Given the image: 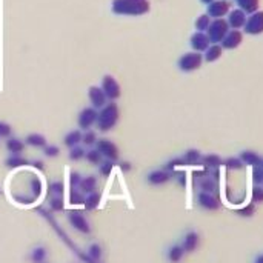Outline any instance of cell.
Here are the masks:
<instances>
[{"label":"cell","instance_id":"1","mask_svg":"<svg viewBox=\"0 0 263 263\" xmlns=\"http://www.w3.org/2000/svg\"><path fill=\"white\" fill-rule=\"evenodd\" d=\"M150 11L148 0H114L112 13L119 16H143Z\"/></svg>","mask_w":263,"mask_h":263},{"label":"cell","instance_id":"2","mask_svg":"<svg viewBox=\"0 0 263 263\" xmlns=\"http://www.w3.org/2000/svg\"><path fill=\"white\" fill-rule=\"evenodd\" d=\"M119 117H120L119 106L114 102H109L99 111L96 126L100 133H108L115 128L117 122H119Z\"/></svg>","mask_w":263,"mask_h":263},{"label":"cell","instance_id":"3","mask_svg":"<svg viewBox=\"0 0 263 263\" xmlns=\"http://www.w3.org/2000/svg\"><path fill=\"white\" fill-rule=\"evenodd\" d=\"M229 31V25L225 19H214L211 20V25L208 28V37L211 40V43H222V40L225 39V36Z\"/></svg>","mask_w":263,"mask_h":263},{"label":"cell","instance_id":"4","mask_svg":"<svg viewBox=\"0 0 263 263\" xmlns=\"http://www.w3.org/2000/svg\"><path fill=\"white\" fill-rule=\"evenodd\" d=\"M202 63H203V55H202V52H195V51L186 52L179 58V68L185 73L199 70L202 67Z\"/></svg>","mask_w":263,"mask_h":263},{"label":"cell","instance_id":"5","mask_svg":"<svg viewBox=\"0 0 263 263\" xmlns=\"http://www.w3.org/2000/svg\"><path fill=\"white\" fill-rule=\"evenodd\" d=\"M96 150L102 154L105 160H111V162L119 160V148H117V145L109 139H99L96 143Z\"/></svg>","mask_w":263,"mask_h":263},{"label":"cell","instance_id":"6","mask_svg":"<svg viewBox=\"0 0 263 263\" xmlns=\"http://www.w3.org/2000/svg\"><path fill=\"white\" fill-rule=\"evenodd\" d=\"M97 114H99V109L90 106V108H83L77 117V123H79V128L82 131H88L91 129L96 122H97Z\"/></svg>","mask_w":263,"mask_h":263},{"label":"cell","instance_id":"7","mask_svg":"<svg viewBox=\"0 0 263 263\" xmlns=\"http://www.w3.org/2000/svg\"><path fill=\"white\" fill-rule=\"evenodd\" d=\"M100 88H102V91L105 93V96H106V99L109 102L117 100L120 97V94H122L119 82H117L112 76H105L103 80H102V86Z\"/></svg>","mask_w":263,"mask_h":263},{"label":"cell","instance_id":"8","mask_svg":"<svg viewBox=\"0 0 263 263\" xmlns=\"http://www.w3.org/2000/svg\"><path fill=\"white\" fill-rule=\"evenodd\" d=\"M68 222L76 231H79L82 234H90L91 232L90 222L86 220V217L80 211H70L68 213Z\"/></svg>","mask_w":263,"mask_h":263},{"label":"cell","instance_id":"9","mask_svg":"<svg viewBox=\"0 0 263 263\" xmlns=\"http://www.w3.org/2000/svg\"><path fill=\"white\" fill-rule=\"evenodd\" d=\"M245 31L248 34H252V36H257V34H261L263 33V11H255L252 13L248 19H246V23H245Z\"/></svg>","mask_w":263,"mask_h":263},{"label":"cell","instance_id":"10","mask_svg":"<svg viewBox=\"0 0 263 263\" xmlns=\"http://www.w3.org/2000/svg\"><path fill=\"white\" fill-rule=\"evenodd\" d=\"M197 205L205 211H217L220 208V200L210 192H199L197 194Z\"/></svg>","mask_w":263,"mask_h":263},{"label":"cell","instance_id":"11","mask_svg":"<svg viewBox=\"0 0 263 263\" xmlns=\"http://www.w3.org/2000/svg\"><path fill=\"white\" fill-rule=\"evenodd\" d=\"M172 179V174L166 169H154L151 172H148L146 175V182H148L151 186H162L165 183H168Z\"/></svg>","mask_w":263,"mask_h":263},{"label":"cell","instance_id":"12","mask_svg":"<svg viewBox=\"0 0 263 263\" xmlns=\"http://www.w3.org/2000/svg\"><path fill=\"white\" fill-rule=\"evenodd\" d=\"M231 11V5L228 0H214L208 5V16L211 19H223Z\"/></svg>","mask_w":263,"mask_h":263},{"label":"cell","instance_id":"13","mask_svg":"<svg viewBox=\"0 0 263 263\" xmlns=\"http://www.w3.org/2000/svg\"><path fill=\"white\" fill-rule=\"evenodd\" d=\"M88 97H90L91 106L96 109H102L108 103V99L100 86H91L90 91H88Z\"/></svg>","mask_w":263,"mask_h":263},{"label":"cell","instance_id":"14","mask_svg":"<svg viewBox=\"0 0 263 263\" xmlns=\"http://www.w3.org/2000/svg\"><path fill=\"white\" fill-rule=\"evenodd\" d=\"M180 245H182V248L185 249V252H194V251L199 248V245H200V236H199V232H197L195 229L186 231Z\"/></svg>","mask_w":263,"mask_h":263},{"label":"cell","instance_id":"15","mask_svg":"<svg viewBox=\"0 0 263 263\" xmlns=\"http://www.w3.org/2000/svg\"><path fill=\"white\" fill-rule=\"evenodd\" d=\"M242 40H243V34L240 29H229L220 45L225 49H234L242 43Z\"/></svg>","mask_w":263,"mask_h":263},{"label":"cell","instance_id":"16","mask_svg":"<svg viewBox=\"0 0 263 263\" xmlns=\"http://www.w3.org/2000/svg\"><path fill=\"white\" fill-rule=\"evenodd\" d=\"M246 13L245 11H242L240 8H237V10H232V11H229V14H228V25H229V28L231 29H242L243 26H245V23H246Z\"/></svg>","mask_w":263,"mask_h":263},{"label":"cell","instance_id":"17","mask_svg":"<svg viewBox=\"0 0 263 263\" xmlns=\"http://www.w3.org/2000/svg\"><path fill=\"white\" fill-rule=\"evenodd\" d=\"M211 45V40L207 33H195L191 37V46L195 52H205Z\"/></svg>","mask_w":263,"mask_h":263},{"label":"cell","instance_id":"18","mask_svg":"<svg viewBox=\"0 0 263 263\" xmlns=\"http://www.w3.org/2000/svg\"><path fill=\"white\" fill-rule=\"evenodd\" d=\"M239 159L242 160L243 166H249V168L260 166V163H261V157L255 151H251V150H243L239 154Z\"/></svg>","mask_w":263,"mask_h":263},{"label":"cell","instance_id":"19","mask_svg":"<svg viewBox=\"0 0 263 263\" xmlns=\"http://www.w3.org/2000/svg\"><path fill=\"white\" fill-rule=\"evenodd\" d=\"M97 177L96 175H86V177H82V182L79 185V191L82 194H91L94 191H97Z\"/></svg>","mask_w":263,"mask_h":263},{"label":"cell","instance_id":"20","mask_svg":"<svg viewBox=\"0 0 263 263\" xmlns=\"http://www.w3.org/2000/svg\"><path fill=\"white\" fill-rule=\"evenodd\" d=\"M200 165L207 169H220V166H223V159L217 154H207V156H202Z\"/></svg>","mask_w":263,"mask_h":263},{"label":"cell","instance_id":"21","mask_svg":"<svg viewBox=\"0 0 263 263\" xmlns=\"http://www.w3.org/2000/svg\"><path fill=\"white\" fill-rule=\"evenodd\" d=\"M7 150L11 156H22V153L25 151V142L11 136L7 140Z\"/></svg>","mask_w":263,"mask_h":263},{"label":"cell","instance_id":"22","mask_svg":"<svg viewBox=\"0 0 263 263\" xmlns=\"http://www.w3.org/2000/svg\"><path fill=\"white\" fill-rule=\"evenodd\" d=\"M183 255H185V249H183L182 245H179V243L171 245V246L166 249V258H168V261H171V263H179V261H182Z\"/></svg>","mask_w":263,"mask_h":263},{"label":"cell","instance_id":"23","mask_svg":"<svg viewBox=\"0 0 263 263\" xmlns=\"http://www.w3.org/2000/svg\"><path fill=\"white\" fill-rule=\"evenodd\" d=\"M100 202H102V194L97 192V191H94V192H91V194L85 195L83 205H85V208H86L88 211H94V210L99 208Z\"/></svg>","mask_w":263,"mask_h":263},{"label":"cell","instance_id":"24","mask_svg":"<svg viewBox=\"0 0 263 263\" xmlns=\"http://www.w3.org/2000/svg\"><path fill=\"white\" fill-rule=\"evenodd\" d=\"M25 145L33 146V148H45V146H46L48 143H46L45 136L37 134V133H33V134H28V136H26V139H25Z\"/></svg>","mask_w":263,"mask_h":263},{"label":"cell","instance_id":"25","mask_svg":"<svg viewBox=\"0 0 263 263\" xmlns=\"http://www.w3.org/2000/svg\"><path fill=\"white\" fill-rule=\"evenodd\" d=\"M222 52H223V48H222L220 43H211L210 48L205 51V60L207 62H216L217 58H220Z\"/></svg>","mask_w":263,"mask_h":263},{"label":"cell","instance_id":"26","mask_svg":"<svg viewBox=\"0 0 263 263\" xmlns=\"http://www.w3.org/2000/svg\"><path fill=\"white\" fill-rule=\"evenodd\" d=\"M79 143H82V131L80 129H73L70 131L65 139H63V145L68 146V148H74V146H79Z\"/></svg>","mask_w":263,"mask_h":263},{"label":"cell","instance_id":"27","mask_svg":"<svg viewBox=\"0 0 263 263\" xmlns=\"http://www.w3.org/2000/svg\"><path fill=\"white\" fill-rule=\"evenodd\" d=\"M46 257H48V251L42 245L34 246L31 249V254H29V260H31L33 263H45L46 261Z\"/></svg>","mask_w":263,"mask_h":263},{"label":"cell","instance_id":"28","mask_svg":"<svg viewBox=\"0 0 263 263\" xmlns=\"http://www.w3.org/2000/svg\"><path fill=\"white\" fill-rule=\"evenodd\" d=\"M182 159H183V162H185L186 166H195V165L200 163L202 154H200L199 150H194V148H192V150H188V151L182 156Z\"/></svg>","mask_w":263,"mask_h":263},{"label":"cell","instance_id":"29","mask_svg":"<svg viewBox=\"0 0 263 263\" xmlns=\"http://www.w3.org/2000/svg\"><path fill=\"white\" fill-rule=\"evenodd\" d=\"M5 165L7 168L10 169H19L22 166H29V160L25 159L23 156H10L7 160H5Z\"/></svg>","mask_w":263,"mask_h":263},{"label":"cell","instance_id":"30","mask_svg":"<svg viewBox=\"0 0 263 263\" xmlns=\"http://www.w3.org/2000/svg\"><path fill=\"white\" fill-rule=\"evenodd\" d=\"M236 4L239 5V8L245 13H255L258 11V5H260V0H236Z\"/></svg>","mask_w":263,"mask_h":263},{"label":"cell","instance_id":"31","mask_svg":"<svg viewBox=\"0 0 263 263\" xmlns=\"http://www.w3.org/2000/svg\"><path fill=\"white\" fill-rule=\"evenodd\" d=\"M48 192L52 197H63L65 194V183L62 180H54L48 185Z\"/></svg>","mask_w":263,"mask_h":263},{"label":"cell","instance_id":"32","mask_svg":"<svg viewBox=\"0 0 263 263\" xmlns=\"http://www.w3.org/2000/svg\"><path fill=\"white\" fill-rule=\"evenodd\" d=\"M86 255L90 257L93 261L100 263V258H102V255H103L102 246H100L99 243H93V245H90V248H88V251H86Z\"/></svg>","mask_w":263,"mask_h":263},{"label":"cell","instance_id":"33","mask_svg":"<svg viewBox=\"0 0 263 263\" xmlns=\"http://www.w3.org/2000/svg\"><path fill=\"white\" fill-rule=\"evenodd\" d=\"M85 159H86V162L88 163H91V165H100L105 159L102 157V154L96 150V148H93V150H88L86 151V154H85Z\"/></svg>","mask_w":263,"mask_h":263},{"label":"cell","instance_id":"34","mask_svg":"<svg viewBox=\"0 0 263 263\" xmlns=\"http://www.w3.org/2000/svg\"><path fill=\"white\" fill-rule=\"evenodd\" d=\"M210 25H211V17L208 14H203L195 20V28H197L199 33H207Z\"/></svg>","mask_w":263,"mask_h":263},{"label":"cell","instance_id":"35","mask_svg":"<svg viewBox=\"0 0 263 263\" xmlns=\"http://www.w3.org/2000/svg\"><path fill=\"white\" fill-rule=\"evenodd\" d=\"M223 166L228 169V171H239L243 168V163L239 157H228L223 160Z\"/></svg>","mask_w":263,"mask_h":263},{"label":"cell","instance_id":"36","mask_svg":"<svg viewBox=\"0 0 263 263\" xmlns=\"http://www.w3.org/2000/svg\"><path fill=\"white\" fill-rule=\"evenodd\" d=\"M49 210L52 213H62L65 210V202L63 197H51L49 199Z\"/></svg>","mask_w":263,"mask_h":263},{"label":"cell","instance_id":"37","mask_svg":"<svg viewBox=\"0 0 263 263\" xmlns=\"http://www.w3.org/2000/svg\"><path fill=\"white\" fill-rule=\"evenodd\" d=\"M97 140H99L97 134L93 129H88V131L82 133V143L86 145V146H94L97 143Z\"/></svg>","mask_w":263,"mask_h":263},{"label":"cell","instance_id":"38","mask_svg":"<svg viewBox=\"0 0 263 263\" xmlns=\"http://www.w3.org/2000/svg\"><path fill=\"white\" fill-rule=\"evenodd\" d=\"M85 154H86L85 148H82V146H74V148H71L68 153V159L71 162H79V160L85 159Z\"/></svg>","mask_w":263,"mask_h":263},{"label":"cell","instance_id":"39","mask_svg":"<svg viewBox=\"0 0 263 263\" xmlns=\"http://www.w3.org/2000/svg\"><path fill=\"white\" fill-rule=\"evenodd\" d=\"M114 166H115L114 162H111V160H103V162L99 165V174L102 175V177L108 179L109 175H111V172H112V169H114Z\"/></svg>","mask_w":263,"mask_h":263},{"label":"cell","instance_id":"40","mask_svg":"<svg viewBox=\"0 0 263 263\" xmlns=\"http://www.w3.org/2000/svg\"><path fill=\"white\" fill-rule=\"evenodd\" d=\"M172 174V177L175 179V182H177L182 188H186V183H188V177H186V171H183V169H175L174 172H171Z\"/></svg>","mask_w":263,"mask_h":263},{"label":"cell","instance_id":"41","mask_svg":"<svg viewBox=\"0 0 263 263\" xmlns=\"http://www.w3.org/2000/svg\"><path fill=\"white\" fill-rule=\"evenodd\" d=\"M180 166H186L185 162H183V159H182V157H174V159H171V160L165 165L163 169H166V171H169V172H174L175 169H180Z\"/></svg>","mask_w":263,"mask_h":263},{"label":"cell","instance_id":"42","mask_svg":"<svg viewBox=\"0 0 263 263\" xmlns=\"http://www.w3.org/2000/svg\"><path fill=\"white\" fill-rule=\"evenodd\" d=\"M263 202V186L261 185H254L251 191V203H261Z\"/></svg>","mask_w":263,"mask_h":263},{"label":"cell","instance_id":"43","mask_svg":"<svg viewBox=\"0 0 263 263\" xmlns=\"http://www.w3.org/2000/svg\"><path fill=\"white\" fill-rule=\"evenodd\" d=\"M85 202V194L79 189H70V203L71 205H82Z\"/></svg>","mask_w":263,"mask_h":263},{"label":"cell","instance_id":"44","mask_svg":"<svg viewBox=\"0 0 263 263\" xmlns=\"http://www.w3.org/2000/svg\"><path fill=\"white\" fill-rule=\"evenodd\" d=\"M60 154V148H58L57 145H46L43 148V156L45 157H49V159H54Z\"/></svg>","mask_w":263,"mask_h":263},{"label":"cell","instance_id":"45","mask_svg":"<svg viewBox=\"0 0 263 263\" xmlns=\"http://www.w3.org/2000/svg\"><path fill=\"white\" fill-rule=\"evenodd\" d=\"M82 182V175L77 171L70 172V189H79V185Z\"/></svg>","mask_w":263,"mask_h":263},{"label":"cell","instance_id":"46","mask_svg":"<svg viewBox=\"0 0 263 263\" xmlns=\"http://www.w3.org/2000/svg\"><path fill=\"white\" fill-rule=\"evenodd\" d=\"M254 213H255V205H254V203H248L246 207L237 210V214H239L240 217H252Z\"/></svg>","mask_w":263,"mask_h":263},{"label":"cell","instance_id":"47","mask_svg":"<svg viewBox=\"0 0 263 263\" xmlns=\"http://www.w3.org/2000/svg\"><path fill=\"white\" fill-rule=\"evenodd\" d=\"M252 183L254 185H261L263 183V168L261 166H255L252 168Z\"/></svg>","mask_w":263,"mask_h":263},{"label":"cell","instance_id":"48","mask_svg":"<svg viewBox=\"0 0 263 263\" xmlns=\"http://www.w3.org/2000/svg\"><path fill=\"white\" fill-rule=\"evenodd\" d=\"M13 136V128L7 122H0V139H10Z\"/></svg>","mask_w":263,"mask_h":263},{"label":"cell","instance_id":"49","mask_svg":"<svg viewBox=\"0 0 263 263\" xmlns=\"http://www.w3.org/2000/svg\"><path fill=\"white\" fill-rule=\"evenodd\" d=\"M119 168H120L122 172H129V171L133 169V165H131L129 162L123 160V162H119Z\"/></svg>","mask_w":263,"mask_h":263},{"label":"cell","instance_id":"50","mask_svg":"<svg viewBox=\"0 0 263 263\" xmlns=\"http://www.w3.org/2000/svg\"><path fill=\"white\" fill-rule=\"evenodd\" d=\"M29 165H31L33 168H36V169H39V171H43V162L42 160H33V162H29Z\"/></svg>","mask_w":263,"mask_h":263},{"label":"cell","instance_id":"51","mask_svg":"<svg viewBox=\"0 0 263 263\" xmlns=\"http://www.w3.org/2000/svg\"><path fill=\"white\" fill-rule=\"evenodd\" d=\"M254 263H263V254H258V255L254 258Z\"/></svg>","mask_w":263,"mask_h":263},{"label":"cell","instance_id":"52","mask_svg":"<svg viewBox=\"0 0 263 263\" xmlns=\"http://www.w3.org/2000/svg\"><path fill=\"white\" fill-rule=\"evenodd\" d=\"M213 2H214V0H202V4H207V5H210Z\"/></svg>","mask_w":263,"mask_h":263},{"label":"cell","instance_id":"53","mask_svg":"<svg viewBox=\"0 0 263 263\" xmlns=\"http://www.w3.org/2000/svg\"><path fill=\"white\" fill-rule=\"evenodd\" d=\"M260 166H261V168H263V159H261V163H260Z\"/></svg>","mask_w":263,"mask_h":263},{"label":"cell","instance_id":"54","mask_svg":"<svg viewBox=\"0 0 263 263\" xmlns=\"http://www.w3.org/2000/svg\"><path fill=\"white\" fill-rule=\"evenodd\" d=\"M0 194H2V191H0Z\"/></svg>","mask_w":263,"mask_h":263},{"label":"cell","instance_id":"55","mask_svg":"<svg viewBox=\"0 0 263 263\" xmlns=\"http://www.w3.org/2000/svg\"><path fill=\"white\" fill-rule=\"evenodd\" d=\"M261 186H263V183H261Z\"/></svg>","mask_w":263,"mask_h":263}]
</instances>
